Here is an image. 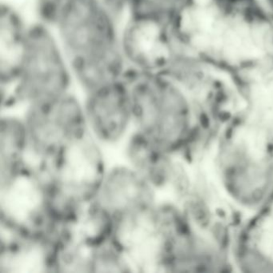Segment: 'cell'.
<instances>
[{
    "label": "cell",
    "instance_id": "6da1fadb",
    "mask_svg": "<svg viewBox=\"0 0 273 273\" xmlns=\"http://www.w3.org/2000/svg\"><path fill=\"white\" fill-rule=\"evenodd\" d=\"M82 95L125 79L120 23L101 0H67L51 26Z\"/></svg>",
    "mask_w": 273,
    "mask_h": 273
},
{
    "label": "cell",
    "instance_id": "7a4b0ae2",
    "mask_svg": "<svg viewBox=\"0 0 273 273\" xmlns=\"http://www.w3.org/2000/svg\"><path fill=\"white\" fill-rule=\"evenodd\" d=\"M135 130L166 151L181 155L194 129V110L186 86L168 73L126 76Z\"/></svg>",
    "mask_w": 273,
    "mask_h": 273
},
{
    "label": "cell",
    "instance_id": "3957f363",
    "mask_svg": "<svg viewBox=\"0 0 273 273\" xmlns=\"http://www.w3.org/2000/svg\"><path fill=\"white\" fill-rule=\"evenodd\" d=\"M73 75L52 27L36 20L29 24L25 53L17 80L1 92V110L20 111L74 91Z\"/></svg>",
    "mask_w": 273,
    "mask_h": 273
},
{
    "label": "cell",
    "instance_id": "277c9868",
    "mask_svg": "<svg viewBox=\"0 0 273 273\" xmlns=\"http://www.w3.org/2000/svg\"><path fill=\"white\" fill-rule=\"evenodd\" d=\"M110 162V153L87 132L43 164L35 166L47 180L52 207L60 221L96 199Z\"/></svg>",
    "mask_w": 273,
    "mask_h": 273
},
{
    "label": "cell",
    "instance_id": "5b68a950",
    "mask_svg": "<svg viewBox=\"0 0 273 273\" xmlns=\"http://www.w3.org/2000/svg\"><path fill=\"white\" fill-rule=\"evenodd\" d=\"M180 211L179 203L159 200L151 207L115 220L112 240L126 254L134 272H166Z\"/></svg>",
    "mask_w": 273,
    "mask_h": 273
},
{
    "label": "cell",
    "instance_id": "8992f818",
    "mask_svg": "<svg viewBox=\"0 0 273 273\" xmlns=\"http://www.w3.org/2000/svg\"><path fill=\"white\" fill-rule=\"evenodd\" d=\"M59 226L48 185L38 167L28 163L0 181V228L41 237L53 244Z\"/></svg>",
    "mask_w": 273,
    "mask_h": 273
},
{
    "label": "cell",
    "instance_id": "52a82bcc",
    "mask_svg": "<svg viewBox=\"0 0 273 273\" xmlns=\"http://www.w3.org/2000/svg\"><path fill=\"white\" fill-rule=\"evenodd\" d=\"M27 128L29 163L40 166L87 132L83 98L75 91L20 111Z\"/></svg>",
    "mask_w": 273,
    "mask_h": 273
},
{
    "label": "cell",
    "instance_id": "ba28073f",
    "mask_svg": "<svg viewBox=\"0 0 273 273\" xmlns=\"http://www.w3.org/2000/svg\"><path fill=\"white\" fill-rule=\"evenodd\" d=\"M82 98L87 132L113 156L135 130L128 80L110 82Z\"/></svg>",
    "mask_w": 273,
    "mask_h": 273
},
{
    "label": "cell",
    "instance_id": "9c48e42d",
    "mask_svg": "<svg viewBox=\"0 0 273 273\" xmlns=\"http://www.w3.org/2000/svg\"><path fill=\"white\" fill-rule=\"evenodd\" d=\"M119 43L128 69L137 73H166L177 55L170 26L150 18L127 16Z\"/></svg>",
    "mask_w": 273,
    "mask_h": 273
},
{
    "label": "cell",
    "instance_id": "30bf717a",
    "mask_svg": "<svg viewBox=\"0 0 273 273\" xmlns=\"http://www.w3.org/2000/svg\"><path fill=\"white\" fill-rule=\"evenodd\" d=\"M112 157H118L136 170L154 188L160 200L180 203L185 175L180 155L166 151L134 130Z\"/></svg>",
    "mask_w": 273,
    "mask_h": 273
},
{
    "label": "cell",
    "instance_id": "8fae6325",
    "mask_svg": "<svg viewBox=\"0 0 273 273\" xmlns=\"http://www.w3.org/2000/svg\"><path fill=\"white\" fill-rule=\"evenodd\" d=\"M95 200L116 220L151 207L160 199L132 167L118 157H110Z\"/></svg>",
    "mask_w": 273,
    "mask_h": 273
},
{
    "label": "cell",
    "instance_id": "7c38bea8",
    "mask_svg": "<svg viewBox=\"0 0 273 273\" xmlns=\"http://www.w3.org/2000/svg\"><path fill=\"white\" fill-rule=\"evenodd\" d=\"M0 230V273L54 272L52 243L41 237Z\"/></svg>",
    "mask_w": 273,
    "mask_h": 273
},
{
    "label": "cell",
    "instance_id": "4fadbf2b",
    "mask_svg": "<svg viewBox=\"0 0 273 273\" xmlns=\"http://www.w3.org/2000/svg\"><path fill=\"white\" fill-rule=\"evenodd\" d=\"M29 24L16 7L2 2L0 6V85L1 92L10 89L21 67Z\"/></svg>",
    "mask_w": 273,
    "mask_h": 273
},
{
    "label": "cell",
    "instance_id": "5bb4252c",
    "mask_svg": "<svg viewBox=\"0 0 273 273\" xmlns=\"http://www.w3.org/2000/svg\"><path fill=\"white\" fill-rule=\"evenodd\" d=\"M29 163V142L22 114L1 110L0 181L10 178Z\"/></svg>",
    "mask_w": 273,
    "mask_h": 273
},
{
    "label": "cell",
    "instance_id": "9a60e30c",
    "mask_svg": "<svg viewBox=\"0 0 273 273\" xmlns=\"http://www.w3.org/2000/svg\"><path fill=\"white\" fill-rule=\"evenodd\" d=\"M127 16L150 18L171 26L188 9L190 0H125Z\"/></svg>",
    "mask_w": 273,
    "mask_h": 273
},
{
    "label": "cell",
    "instance_id": "2e32d148",
    "mask_svg": "<svg viewBox=\"0 0 273 273\" xmlns=\"http://www.w3.org/2000/svg\"><path fill=\"white\" fill-rule=\"evenodd\" d=\"M91 272H134L126 254L112 238L95 249L92 257Z\"/></svg>",
    "mask_w": 273,
    "mask_h": 273
},
{
    "label": "cell",
    "instance_id": "e0dca14e",
    "mask_svg": "<svg viewBox=\"0 0 273 273\" xmlns=\"http://www.w3.org/2000/svg\"><path fill=\"white\" fill-rule=\"evenodd\" d=\"M217 6L226 12L239 13L262 3L261 0H214Z\"/></svg>",
    "mask_w": 273,
    "mask_h": 273
},
{
    "label": "cell",
    "instance_id": "ac0fdd59",
    "mask_svg": "<svg viewBox=\"0 0 273 273\" xmlns=\"http://www.w3.org/2000/svg\"><path fill=\"white\" fill-rule=\"evenodd\" d=\"M263 7L266 8V10L269 11L273 13V0H261Z\"/></svg>",
    "mask_w": 273,
    "mask_h": 273
}]
</instances>
